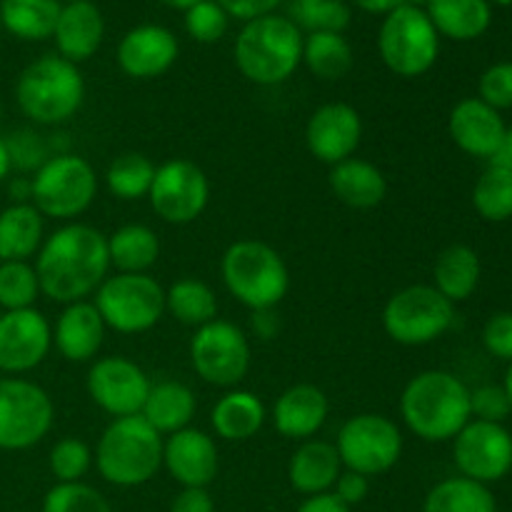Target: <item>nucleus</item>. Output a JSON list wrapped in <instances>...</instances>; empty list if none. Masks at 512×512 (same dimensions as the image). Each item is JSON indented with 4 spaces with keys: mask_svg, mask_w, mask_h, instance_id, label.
I'll return each mask as SVG.
<instances>
[{
    "mask_svg": "<svg viewBox=\"0 0 512 512\" xmlns=\"http://www.w3.org/2000/svg\"><path fill=\"white\" fill-rule=\"evenodd\" d=\"M55 45L60 58L70 63H85L100 50L105 38V18L90 0L65 3L55 23Z\"/></svg>",
    "mask_w": 512,
    "mask_h": 512,
    "instance_id": "nucleus-22",
    "label": "nucleus"
},
{
    "mask_svg": "<svg viewBox=\"0 0 512 512\" xmlns=\"http://www.w3.org/2000/svg\"><path fill=\"white\" fill-rule=\"evenodd\" d=\"M163 468L183 488H208L220 468L218 445L198 428L178 430L163 440Z\"/></svg>",
    "mask_w": 512,
    "mask_h": 512,
    "instance_id": "nucleus-19",
    "label": "nucleus"
},
{
    "mask_svg": "<svg viewBox=\"0 0 512 512\" xmlns=\"http://www.w3.org/2000/svg\"><path fill=\"white\" fill-rule=\"evenodd\" d=\"M220 273L228 293L255 313L273 310L290 288L288 265L278 250L263 240H235L223 253Z\"/></svg>",
    "mask_w": 512,
    "mask_h": 512,
    "instance_id": "nucleus-6",
    "label": "nucleus"
},
{
    "mask_svg": "<svg viewBox=\"0 0 512 512\" xmlns=\"http://www.w3.org/2000/svg\"><path fill=\"white\" fill-rule=\"evenodd\" d=\"M288 18L310 33H343L353 13L345 0H288Z\"/></svg>",
    "mask_w": 512,
    "mask_h": 512,
    "instance_id": "nucleus-39",
    "label": "nucleus"
},
{
    "mask_svg": "<svg viewBox=\"0 0 512 512\" xmlns=\"http://www.w3.org/2000/svg\"><path fill=\"white\" fill-rule=\"evenodd\" d=\"M335 450L345 470L375 478L398 465L403 455V433L380 413H360L345 420L335 438Z\"/></svg>",
    "mask_w": 512,
    "mask_h": 512,
    "instance_id": "nucleus-11",
    "label": "nucleus"
},
{
    "mask_svg": "<svg viewBox=\"0 0 512 512\" xmlns=\"http://www.w3.org/2000/svg\"><path fill=\"white\" fill-rule=\"evenodd\" d=\"M5 145H8L10 165L18 170H33L35 173L50 158L45 153V145L40 143V138L33 130H18L10 138H5Z\"/></svg>",
    "mask_w": 512,
    "mask_h": 512,
    "instance_id": "nucleus-46",
    "label": "nucleus"
},
{
    "mask_svg": "<svg viewBox=\"0 0 512 512\" xmlns=\"http://www.w3.org/2000/svg\"><path fill=\"white\" fill-rule=\"evenodd\" d=\"M303 30L288 15L248 20L235 38V65L255 85H280L303 63Z\"/></svg>",
    "mask_w": 512,
    "mask_h": 512,
    "instance_id": "nucleus-4",
    "label": "nucleus"
},
{
    "mask_svg": "<svg viewBox=\"0 0 512 512\" xmlns=\"http://www.w3.org/2000/svg\"><path fill=\"white\" fill-rule=\"evenodd\" d=\"M15 100L25 118L33 123H68L85 100L83 73L78 65L60 55H43L18 75Z\"/></svg>",
    "mask_w": 512,
    "mask_h": 512,
    "instance_id": "nucleus-5",
    "label": "nucleus"
},
{
    "mask_svg": "<svg viewBox=\"0 0 512 512\" xmlns=\"http://www.w3.org/2000/svg\"><path fill=\"white\" fill-rule=\"evenodd\" d=\"M165 310L178 323L198 330L218 318V298L203 280L180 278L165 290Z\"/></svg>",
    "mask_w": 512,
    "mask_h": 512,
    "instance_id": "nucleus-34",
    "label": "nucleus"
},
{
    "mask_svg": "<svg viewBox=\"0 0 512 512\" xmlns=\"http://www.w3.org/2000/svg\"><path fill=\"white\" fill-rule=\"evenodd\" d=\"M503 390H505V395H508V400H510V405H512V363H508V373H505Z\"/></svg>",
    "mask_w": 512,
    "mask_h": 512,
    "instance_id": "nucleus-56",
    "label": "nucleus"
},
{
    "mask_svg": "<svg viewBox=\"0 0 512 512\" xmlns=\"http://www.w3.org/2000/svg\"><path fill=\"white\" fill-rule=\"evenodd\" d=\"M0 30H3V23H0Z\"/></svg>",
    "mask_w": 512,
    "mask_h": 512,
    "instance_id": "nucleus-62",
    "label": "nucleus"
},
{
    "mask_svg": "<svg viewBox=\"0 0 512 512\" xmlns=\"http://www.w3.org/2000/svg\"><path fill=\"white\" fill-rule=\"evenodd\" d=\"M190 363L215 388H235L250 370V340L230 320H210L190 340Z\"/></svg>",
    "mask_w": 512,
    "mask_h": 512,
    "instance_id": "nucleus-13",
    "label": "nucleus"
},
{
    "mask_svg": "<svg viewBox=\"0 0 512 512\" xmlns=\"http://www.w3.org/2000/svg\"><path fill=\"white\" fill-rule=\"evenodd\" d=\"M333 493L338 495L348 508H355V505H360L365 498H368L370 478H365V475L360 473H353V470H345V473H340Z\"/></svg>",
    "mask_w": 512,
    "mask_h": 512,
    "instance_id": "nucleus-49",
    "label": "nucleus"
},
{
    "mask_svg": "<svg viewBox=\"0 0 512 512\" xmlns=\"http://www.w3.org/2000/svg\"><path fill=\"white\" fill-rule=\"evenodd\" d=\"M40 295L38 273L28 260H10L0 263V308L28 310Z\"/></svg>",
    "mask_w": 512,
    "mask_h": 512,
    "instance_id": "nucleus-40",
    "label": "nucleus"
},
{
    "mask_svg": "<svg viewBox=\"0 0 512 512\" xmlns=\"http://www.w3.org/2000/svg\"><path fill=\"white\" fill-rule=\"evenodd\" d=\"M400 415L415 438L448 443L473 420L470 388L448 370H425L405 385Z\"/></svg>",
    "mask_w": 512,
    "mask_h": 512,
    "instance_id": "nucleus-2",
    "label": "nucleus"
},
{
    "mask_svg": "<svg viewBox=\"0 0 512 512\" xmlns=\"http://www.w3.org/2000/svg\"><path fill=\"white\" fill-rule=\"evenodd\" d=\"M453 458L463 478L498 483L512 470V433L503 423L470 420L453 438Z\"/></svg>",
    "mask_w": 512,
    "mask_h": 512,
    "instance_id": "nucleus-15",
    "label": "nucleus"
},
{
    "mask_svg": "<svg viewBox=\"0 0 512 512\" xmlns=\"http://www.w3.org/2000/svg\"><path fill=\"white\" fill-rule=\"evenodd\" d=\"M328 395L310 383H298L280 393L273 408V423L283 438L310 440L328 420Z\"/></svg>",
    "mask_w": 512,
    "mask_h": 512,
    "instance_id": "nucleus-23",
    "label": "nucleus"
},
{
    "mask_svg": "<svg viewBox=\"0 0 512 512\" xmlns=\"http://www.w3.org/2000/svg\"><path fill=\"white\" fill-rule=\"evenodd\" d=\"M43 512H113L108 498L88 483H55L45 493Z\"/></svg>",
    "mask_w": 512,
    "mask_h": 512,
    "instance_id": "nucleus-41",
    "label": "nucleus"
},
{
    "mask_svg": "<svg viewBox=\"0 0 512 512\" xmlns=\"http://www.w3.org/2000/svg\"><path fill=\"white\" fill-rule=\"evenodd\" d=\"M353 48L343 33H310L303 40V63L320 80H340L353 68Z\"/></svg>",
    "mask_w": 512,
    "mask_h": 512,
    "instance_id": "nucleus-36",
    "label": "nucleus"
},
{
    "mask_svg": "<svg viewBox=\"0 0 512 512\" xmlns=\"http://www.w3.org/2000/svg\"><path fill=\"white\" fill-rule=\"evenodd\" d=\"M43 240V215L33 203H13L0 210V263L33 258Z\"/></svg>",
    "mask_w": 512,
    "mask_h": 512,
    "instance_id": "nucleus-31",
    "label": "nucleus"
},
{
    "mask_svg": "<svg viewBox=\"0 0 512 512\" xmlns=\"http://www.w3.org/2000/svg\"><path fill=\"white\" fill-rule=\"evenodd\" d=\"M423 512H498L488 485L463 478H445L425 495Z\"/></svg>",
    "mask_w": 512,
    "mask_h": 512,
    "instance_id": "nucleus-35",
    "label": "nucleus"
},
{
    "mask_svg": "<svg viewBox=\"0 0 512 512\" xmlns=\"http://www.w3.org/2000/svg\"><path fill=\"white\" fill-rule=\"evenodd\" d=\"M455 323V305L433 285H408L383 308V328L390 340L420 348L443 338Z\"/></svg>",
    "mask_w": 512,
    "mask_h": 512,
    "instance_id": "nucleus-10",
    "label": "nucleus"
},
{
    "mask_svg": "<svg viewBox=\"0 0 512 512\" xmlns=\"http://www.w3.org/2000/svg\"><path fill=\"white\" fill-rule=\"evenodd\" d=\"M93 305L105 328L123 335L148 333L165 313V290L148 273H115L95 290Z\"/></svg>",
    "mask_w": 512,
    "mask_h": 512,
    "instance_id": "nucleus-8",
    "label": "nucleus"
},
{
    "mask_svg": "<svg viewBox=\"0 0 512 512\" xmlns=\"http://www.w3.org/2000/svg\"><path fill=\"white\" fill-rule=\"evenodd\" d=\"M385 68L400 78H420L440 55V35L423 8L403 3L385 15L378 33Z\"/></svg>",
    "mask_w": 512,
    "mask_h": 512,
    "instance_id": "nucleus-9",
    "label": "nucleus"
},
{
    "mask_svg": "<svg viewBox=\"0 0 512 512\" xmlns=\"http://www.w3.org/2000/svg\"><path fill=\"white\" fill-rule=\"evenodd\" d=\"M425 13L438 35L458 43L480 38L493 23V5L488 0H430Z\"/></svg>",
    "mask_w": 512,
    "mask_h": 512,
    "instance_id": "nucleus-29",
    "label": "nucleus"
},
{
    "mask_svg": "<svg viewBox=\"0 0 512 512\" xmlns=\"http://www.w3.org/2000/svg\"><path fill=\"white\" fill-rule=\"evenodd\" d=\"M483 345L493 358L512 363V313H495L485 323Z\"/></svg>",
    "mask_w": 512,
    "mask_h": 512,
    "instance_id": "nucleus-47",
    "label": "nucleus"
},
{
    "mask_svg": "<svg viewBox=\"0 0 512 512\" xmlns=\"http://www.w3.org/2000/svg\"><path fill=\"white\" fill-rule=\"evenodd\" d=\"M95 468L115 488H140L163 468V435L143 415L113 418L95 445Z\"/></svg>",
    "mask_w": 512,
    "mask_h": 512,
    "instance_id": "nucleus-3",
    "label": "nucleus"
},
{
    "mask_svg": "<svg viewBox=\"0 0 512 512\" xmlns=\"http://www.w3.org/2000/svg\"><path fill=\"white\" fill-rule=\"evenodd\" d=\"M490 165H498V168H505L512 173V128L505 130L503 143H500V148L495 150V155L490 158Z\"/></svg>",
    "mask_w": 512,
    "mask_h": 512,
    "instance_id": "nucleus-53",
    "label": "nucleus"
},
{
    "mask_svg": "<svg viewBox=\"0 0 512 512\" xmlns=\"http://www.w3.org/2000/svg\"><path fill=\"white\" fill-rule=\"evenodd\" d=\"M48 465L58 483H80L93 465V450L80 438H63L50 450Z\"/></svg>",
    "mask_w": 512,
    "mask_h": 512,
    "instance_id": "nucleus-42",
    "label": "nucleus"
},
{
    "mask_svg": "<svg viewBox=\"0 0 512 512\" xmlns=\"http://www.w3.org/2000/svg\"><path fill=\"white\" fill-rule=\"evenodd\" d=\"M170 512H215L208 488H183L170 503Z\"/></svg>",
    "mask_w": 512,
    "mask_h": 512,
    "instance_id": "nucleus-50",
    "label": "nucleus"
},
{
    "mask_svg": "<svg viewBox=\"0 0 512 512\" xmlns=\"http://www.w3.org/2000/svg\"><path fill=\"white\" fill-rule=\"evenodd\" d=\"M178 58V40L163 25H138L118 43V65L135 80H150L168 73Z\"/></svg>",
    "mask_w": 512,
    "mask_h": 512,
    "instance_id": "nucleus-20",
    "label": "nucleus"
},
{
    "mask_svg": "<svg viewBox=\"0 0 512 512\" xmlns=\"http://www.w3.org/2000/svg\"><path fill=\"white\" fill-rule=\"evenodd\" d=\"M473 208L488 223H505L512 218V173L488 165L473 188Z\"/></svg>",
    "mask_w": 512,
    "mask_h": 512,
    "instance_id": "nucleus-38",
    "label": "nucleus"
},
{
    "mask_svg": "<svg viewBox=\"0 0 512 512\" xmlns=\"http://www.w3.org/2000/svg\"><path fill=\"white\" fill-rule=\"evenodd\" d=\"M230 15L215 0H203L185 10V30L198 43H218L228 33Z\"/></svg>",
    "mask_w": 512,
    "mask_h": 512,
    "instance_id": "nucleus-43",
    "label": "nucleus"
},
{
    "mask_svg": "<svg viewBox=\"0 0 512 512\" xmlns=\"http://www.w3.org/2000/svg\"><path fill=\"white\" fill-rule=\"evenodd\" d=\"M33 268L45 298L63 305L80 303L108 278V235L85 223L63 225L43 240Z\"/></svg>",
    "mask_w": 512,
    "mask_h": 512,
    "instance_id": "nucleus-1",
    "label": "nucleus"
},
{
    "mask_svg": "<svg viewBox=\"0 0 512 512\" xmlns=\"http://www.w3.org/2000/svg\"><path fill=\"white\" fill-rule=\"evenodd\" d=\"M150 208L170 225H188L203 215L210 200V183L203 168L185 158L165 160L155 168L150 185Z\"/></svg>",
    "mask_w": 512,
    "mask_h": 512,
    "instance_id": "nucleus-14",
    "label": "nucleus"
},
{
    "mask_svg": "<svg viewBox=\"0 0 512 512\" xmlns=\"http://www.w3.org/2000/svg\"><path fill=\"white\" fill-rule=\"evenodd\" d=\"M153 160L143 153H125L110 163L105 173V185L118 200H140L148 198L150 185L155 178Z\"/></svg>",
    "mask_w": 512,
    "mask_h": 512,
    "instance_id": "nucleus-37",
    "label": "nucleus"
},
{
    "mask_svg": "<svg viewBox=\"0 0 512 512\" xmlns=\"http://www.w3.org/2000/svg\"><path fill=\"white\" fill-rule=\"evenodd\" d=\"M343 473V463L333 443L325 440H303L298 450L290 455L288 480L293 490L310 498V495L330 493Z\"/></svg>",
    "mask_w": 512,
    "mask_h": 512,
    "instance_id": "nucleus-25",
    "label": "nucleus"
},
{
    "mask_svg": "<svg viewBox=\"0 0 512 512\" xmlns=\"http://www.w3.org/2000/svg\"><path fill=\"white\" fill-rule=\"evenodd\" d=\"M105 323L93 303L80 300V303L65 305L58 315L53 328V345L65 360L70 363H88L103 348Z\"/></svg>",
    "mask_w": 512,
    "mask_h": 512,
    "instance_id": "nucleus-24",
    "label": "nucleus"
},
{
    "mask_svg": "<svg viewBox=\"0 0 512 512\" xmlns=\"http://www.w3.org/2000/svg\"><path fill=\"white\" fill-rule=\"evenodd\" d=\"M108 255L118 273H148L160 255V240L148 225H123L108 235Z\"/></svg>",
    "mask_w": 512,
    "mask_h": 512,
    "instance_id": "nucleus-32",
    "label": "nucleus"
},
{
    "mask_svg": "<svg viewBox=\"0 0 512 512\" xmlns=\"http://www.w3.org/2000/svg\"><path fill=\"white\" fill-rule=\"evenodd\" d=\"M0 315H3V308H0Z\"/></svg>",
    "mask_w": 512,
    "mask_h": 512,
    "instance_id": "nucleus-61",
    "label": "nucleus"
},
{
    "mask_svg": "<svg viewBox=\"0 0 512 512\" xmlns=\"http://www.w3.org/2000/svg\"><path fill=\"white\" fill-rule=\"evenodd\" d=\"M470 413H473V420L505 425L512 413V405L503 385H480V388L470 390Z\"/></svg>",
    "mask_w": 512,
    "mask_h": 512,
    "instance_id": "nucleus-45",
    "label": "nucleus"
},
{
    "mask_svg": "<svg viewBox=\"0 0 512 512\" xmlns=\"http://www.w3.org/2000/svg\"><path fill=\"white\" fill-rule=\"evenodd\" d=\"M98 195V175L85 158L55 153L30 178V203L43 218L70 220L83 215Z\"/></svg>",
    "mask_w": 512,
    "mask_h": 512,
    "instance_id": "nucleus-7",
    "label": "nucleus"
},
{
    "mask_svg": "<svg viewBox=\"0 0 512 512\" xmlns=\"http://www.w3.org/2000/svg\"><path fill=\"white\" fill-rule=\"evenodd\" d=\"M55 405L33 380L0 378V450H28L50 433Z\"/></svg>",
    "mask_w": 512,
    "mask_h": 512,
    "instance_id": "nucleus-12",
    "label": "nucleus"
},
{
    "mask_svg": "<svg viewBox=\"0 0 512 512\" xmlns=\"http://www.w3.org/2000/svg\"><path fill=\"white\" fill-rule=\"evenodd\" d=\"M363 140V118L348 103H325L310 115L305 125V145L310 155L325 165H338L353 158Z\"/></svg>",
    "mask_w": 512,
    "mask_h": 512,
    "instance_id": "nucleus-18",
    "label": "nucleus"
},
{
    "mask_svg": "<svg viewBox=\"0 0 512 512\" xmlns=\"http://www.w3.org/2000/svg\"><path fill=\"white\" fill-rule=\"evenodd\" d=\"M53 348V328L40 310L0 315V373L23 375L38 368Z\"/></svg>",
    "mask_w": 512,
    "mask_h": 512,
    "instance_id": "nucleus-17",
    "label": "nucleus"
},
{
    "mask_svg": "<svg viewBox=\"0 0 512 512\" xmlns=\"http://www.w3.org/2000/svg\"><path fill=\"white\" fill-rule=\"evenodd\" d=\"M330 190L343 205L355 210H373L388 195V180L378 165L363 158H348L330 168Z\"/></svg>",
    "mask_w": 512,
    "mask_h": 512,
    "instance_id": "nucleus-26",
    "label": "nucleus"
},
{
    "mask_svg": "<svg viewBox=\"0 0 512 512\" xmlns=\"http://www.w3.org/2000/svg\"><path fill=\"white\" fill-rule=\"evenodd\" d=\"M163 5H168V8H175V10H190L193 5L203 3V0H160Z\"/></svg>",
    "mask_w": 512,
    "mask_h": 512,
    "instance_id": "nucleus-55",
    "label": "nucleus"
},
{
    "mask_svg": "<svg viewBox=\"0 0 512 512\" xmlns=\"http://www.w3.org/2000/svg\"><path fill=\"white\" fill-rule=\"evenodd\" d=\"M483 263L480 255L470 245L455 243L448 245L443 253L435 258L433 265V288L450 303H463L478 290Z\"/></svg>",
    "mask_w": 512,
    "mask_h": 512,
    "instance_id": "nucleus-30",
    "label": "nucleus"
},
{
    "mask_svg": "<svg viewBox=\"0 0 512 512\" xmlns=\"http://www.w3.org/2000/svg\"><path fill=\"white\" fill-rule=\"evenodd\" d=\"M63 5L58 0H0V23L20 40L53 38Z\"/></svg>",
    "mask_w": 512,
    "mask_h": 512,
    "instance_id": "nucleus-33",
    "label": "nucleus"
},
{
    "mask_svg": "<svg viewBox=\"0 0 512 512\" xmlns=\"http://www.w3.org/2000/svg\"><path fill=\"white\" fill-rule=\"evenodd\" d=\"M85 385H88L90 400L113 418H130V415L143 413V405L153 388L148 373L123 355L95 360L90 365Z\"/></svg>",
    "mask_w": 512,
    "mask_h": 512,
    "instance_id": "nucleus-16",
    "label": "nucleus"
},
{
    "mask_svg": "<svg viewBox=\"0 0 512 512\" xmlns=\"http://www.w3.org/2000/svg\"><path fill=\"white\" fill-rule=\"evenodd\" d=\"M60 5H65V3H80V0H58Z\"/></svg>",
    "mask_w": 512,
    "mask_h": 512,
    "instance_id": "nucleus-59",
    "label": "nucleus"
},
{
    "mask_svg": "<svg viewBox=\"0 0 512 512\" xmlns=\"http://www.w3.org/2000/svg\"><path fill=\"white\" fill-rule=\"evenodd\" d=\"M505 130L508 125H505L500 110L490 108L480 98H463L450 110V138L463 153L473 155V158H493L495 150L503 143Z\"/></svg>",
    "mask_w": 512,
    "mask_h": 512,
    "instance_id": "nucleus-21",
    "label": "nucleus"
},
{
    "mask_svg": "<svg viewBox=\"0 0 512 512\" xmlns=\"http://www.w3.org/2000/svg\"><path fill=\"white\" fill-rule=\"evenodd\" d=\"M353 3L358 5L360 10H365V13L388 15V13H393L395 8H400L405 0H353Z\"/></svg>",
    "mask_w": 512,
    "mask_h": 512,
    "instance_id": "nucleus-52",
    "label": "nucleus"
},
{
    "mask_svg": "<svg viewBox=\"0 0 512 512\" xmlns=\"http://www.w3.org/2000/svg\"><path fill=\"white\" fill-rule=\"evenodd\" d=\"M195 410H198V400L188 385L178 383V380H163L150 388L140 415L160 435H173L178 430L190 428Z\"/></svg>",
    "mask_w": 512,
    "mask_h": 512,
    "instance_id": "nucleus-28",
    "label": "nucleus"
},
{
    "mask_svg": "<svg viewBox=\"0 0 512 512\" xmlns=\"http://www.w3.org/2000/svg\"><path fill=\"white\" fill-rule=\"evenodd\" d=\"M215 3H218L230 18H238L243 20V23H248V20L275 13V8H278L283 0H215Z\"/></svg>",
    "mask_w": 512,
    "mask_h": 512,
    "instance_id": "nucleus-48",
    "label": "nucleus"
},
{
    "mask_svg": "<svg viewBox=\"0 0 512 512\" xmlns=\"http://www.w3.org/2000/svg\"><path fill=\"white\" fill-rule=\"evenodd\" d=\"M0 115H3V105H0Z\"/></svg>",
    "mask_w": 512,
    "mask_h": 512,
    "instance_id": "nucleus-60",
    "label": "nucleus"
},
{
    "mask_svg": "<svg viewBox=\"0 0 512 512\" xmlns=\"http://www.w3.org/2000/svg\"><path fill=\"white\" fill-rule=\"evenodd\" d=\"M405 3H408V5H415V8H428V3H430V0H405Z\"/></svg>",
    "mask_w": 512,
    "mask_h": 512,
    "instance_id": "nucleus-57",
    "label": "nucleus"
},
{
    "mask_svg": "<svg viewBox=\"0 0 512 512\" xmlns=\"http://www.w3.org/2000/svg\"><path fill=\"white\" fill-rule=\"evenodd\" d=\"M13 170L10 165V153H8V145H5V138H0V183L8 178V173Z\"/></svg>",
    "mask_w": 512,
    "mask_h": 512,
    "instance_id": "nucleus-54",
    "label": "nucleus"
},
{
    "mask_svg": "<svg viewBox=\"0 0 512 512\" xmlns=\"http://www.w3.org/2000/svg\"><path fill=\"white\" fill-rule=\"evenodd\" d=\"M478 98L495 110L512 108V60L495 63L480 75L478 80Z\"/></svg>",
    "mask_w": 512,
    "mask_h": 512,
    "instance_id": "nucleus-44",
    "label": "nucleus"
},
{
    "mask_svg": "<svg viewBox=\"0 0 512 512\" xmlns=\"http://www.w3.org/2000/svg\"><path fill=\"white\" fill-rule=\"evenodd\" d=\"M490 5H503V8H508V5H512V0H488Z\"/></svg>",
    "mask_w": 512,
    "mask_h": 512,
    "instance_id": "nucleus-58",
    "label": "nucleus"
},
{
    "mask_svg": "<svg viewBox=\"0 0 512 512\" xmlns=\"http://www.w3.org/2000/svg\"><path fill=\"white\" fill-rule=\"evenodd\" d=\"M295 512H353V508H348V505H345L343 500L330 490V493H320V495H310V498H305Z\"/></svg>",
    "mask_w": 512,
    "mask_h": 512,
    "instance_id": "nucleus-51",
    "label": "nucleus"
},
{
    "mask_svg": "<svg viewBox=\"0 0 512 512\" xmlns=\"http://www.w3.org/2000/svg\"><path fill=\"white\" fill-rule=\"evenodd\" d=\"M265 405L263 400L248 390H228L218 403L213 405L210 413V423L218 438L228 440V443H243V440L255 438L263 428Z\"/></svg>",
    "mask_w": 512,
    "mask_h": 512,
    "instance_id": "nucleus-27",
    "label": "nucleus"
}]
</instances>
